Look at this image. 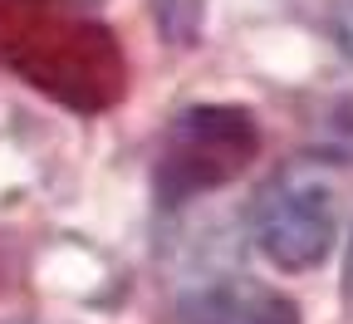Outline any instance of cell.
Segmentation results:
<instances>
[{
	"label": "cell",
	"mask_w": 353,
	"mask_h": 324,
	"mask_svg": "<svg viewBox=\"0 0 353 324\" xmlns=\"http://www.w3.org/2000/svg\"><path fill=\"white\" fill-rule=\"evenodd\" d=\"M0 69L83 113L108 108L128 74L113 30L74 0H0Z\"/></svg>",
	"instance_id": "6da1fadb"
},
{
	"label": "cell",
	"mask_w": 353,
	"mask_h": 324,
	"mask_svg": "<svg viewBox=\"0 0 353 324\" xmlns=\"http://www.w3.org/2000/svg\"><path fill=\"white\" fill-rule=\"evenodd\" d=\"M260 153V128L245 108L231 104H201L187 108L162 137L157 158V197L167 207L211 192L221 182L241 177V167Z\"/></svg>",
	"instance_id": "7a4b0ae2"
},
{
	"label": "cell",
	"mask_w": 353,
	"mask_h": 324,
	"mask_svg": "<svg viewBox=\"0 0 353 324\" xmlns=\"http://www.w3.org/2000/svg\"><path fill=\"white\" fill-rule=\"evenodd\" d=\"M255 246L280 270H314L334 246V202L309 177H280L255 197Z\"/></svg>",
	"instance_id": "3957f363"
},
{
	"label": "cell",
	"mask_w": 353,
	"mask_h": 324,
	"mask_svg": "<svg viewBox=\"0 0 353 324\" xmlns=\"http://www.w3.org/2000/svg\"><path fill=\"white\" fill-rule=\"evenodd\" d=\"M182 324H299V305L260 280L226 275V280H206L182 295L176 305Z\"/></svg>",
	"instance_id": "277c9868"
},
{
	"label": "cell",
	"mask_w": 353,
	"mask_h": 324,
	"mask_svg": "<svg viewBox=\"0 0 353 324\" xmlns=\"http://www.w3.org/2000/svg\"><path fill=\"white\" fill-rule=\"evenodd\" d=\"M329 20H334V39L343 44V55L353 59V0H334Z\"/></svg>",
	"instance_id": "5b68a950"
},
{
	"label": "cell",
	"mask_w": 353,
	"mask_h": 324,
	"mask_svg": "<svg viewBox=\"0 0 353 324\" xmlns=\"http://www.w3.org/2000/svg\"><path fill=\"white\" fill-rule=\"evenodd\" d=\"M348 280H353V241H348Z\"/></svg>",
	"instance_id": "8992f818"
}]
</instances>
